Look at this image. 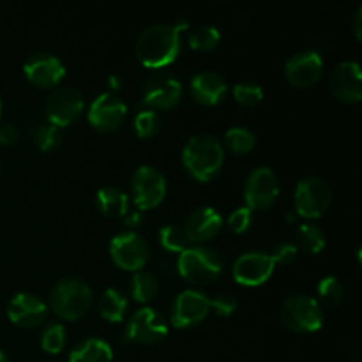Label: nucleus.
<instances>
[{"mask_svg": "<svg viewBox=\"0 0 362 362\" xmlns=\"http://www.w3.org/2000/svg\"><path fill=\"white\" fill-rule=\"evenodd\" d=\"M233 98L244 106H255L262 101L264 98V90H262L260 85L257 81L244 80L233 87Z\"/></svg>", "mask_w": 362, "mask_h": 362, "instance_id": "33", "label": "nucleus"}, {"mask_svg": "<svg viewBox=\"0 0 362 362\" xmlns=\"http://www.w3.org/2000/svg\"><path fill=\"white\" fill-rule=\"evenodd\" d=\"M168 334V325L165 318L152 308H141L134 311L133 317L129 318L126 325V339L129 341L145 343V345H154L161 341Z\"/></svg>", "mask_w": 362, "mask_h": 362, "instance_id": "13", "label": "nucleus"}, {"mask_svg": "<svg viewBox=\"0 0 362 362\" xmlns=\"http://www.w3.org/2000/svg\"><path fill=\"white\" fill-rule=\"evenodd\" d=\"M271 255L264 251H246L233 264V278L246 286H258L267 281L274 271Z\"/></svg>", "mask_w": 362, "mask_h": 362, "instance_id": "15", "label": "nucleus"}, {"mask_svg": "<svg viewBox=\"0 0 362 362\" xmlns=\"http://www.w3.org/2000/svg\"><path fill=\"white\" fill-rule=\"evenodd\" d=\"M28 131H30L34 144L45 152L55 151L62 144V131H60V127L53 126L49 122H35L32 124Z\"/></svg>", "mask_w": 362, "mask_h": 362, "instance_id": "26", "label": "nucleus"}, {"mask_svg": "<svg viewBox=\"0 0 362 362\" xmlns=\"http://www.w3.org/2000/svg\"><path fill=\"white\" fill-rule=\"evenodd\" d=\"M211 299L200 290H182L170 306V320L175 327H193L207 318Z\"/></svg>", "mask_w": 362, "mask_h": 362, "instance_id": "11", "label": "nucleus"}, {"mask_svg": "<svg viewBox=\"0 0 362 362\" xmlns=\"http://www.w3.org/2000/svg\"><path fill=\"white\" fill-rule=\"evenodd\" d=\"M219 39H221V32L214 25H198L189 34V46L200 52H207L219 45Z\"/></svg>", "mask_w": 362, "mask_h": 362, "instance_id": "29", "label": "nucleus"}, {"mask_svg": "<svg viewBox=\"0 0 362 362\" xmlns=\"http://www.w3.org/2000/svg\"><path fill=\"white\" fill-rule=\"evenodd\" d=\"M279 194V179L274 170L269 166H257L253 172L247 175L244 184V198H246V207L253 209H267L274 204Z\"/></svg>", "mask_w": 362, "mask_h": 362, "instance_id": "12", "label": "nucleus"}, {"mask_svg": "<svg viewBox=\"0 0 362 362\" xmlns=\"http://www.w3.org/2000/svg\"><path fill=\"white\" fill-rule=\"evenodd\" d=\"M48 313V306L39 296L30 292H20L11 299L7 317L20 327H35L42 324Z\"/></svg>", "mask_w": 362, "mask_h": 362, "instance_id": "19", "label": "nucleus"}, {"mask_svg": "<svg viewBox=\"0 0 362 362\" xmlns=\"http://www.w3.org/2000/svg\"><path fill=\"white\" fill-rule=\"evenodd\" d=\"M131 296L138 303H148L158 296L159 283L152 272L148 271H136L131 278Z\"/></svg>", "mask_w": 362, "mask_h": 362, "instance_id": "27", "label": "nucleus"}, {"mask_svg": "<svg viewBox=\"0 0 362 362\" xmlns=\"http://www.w3.org/2000/svg\"><path fill=\"white\" fill-rule=\"evenodd\" d=\"M0 168H2V163H0Z\"/></svg>", "mask_w": 362, "mask_h": 362, "instance_id": "44", "label": "nucleus"}, {"mask_svg": "<svg viewBox=\"0 0 362 362\" xmlns=\"http://www.w3.org/2000/svg\"><path fill=\"white\" fill-rule=\"evenodd\" d=\"M144 221V216H141V212H129V214H126V225L127 226H136L140 225V223Z\"/></svg>", "mask_w": 362, "mask_h": 362, "instance_id": "39", "label": "nucleus"}, {"mask_svg": "<svg viewBox=\"0 0 362 362\" xmlns=\"http://www.w3.org/2000/svg\"><path fill=\"white\" fill-rule=\"evenodd\" d=\"M317 292L322 303L331 308L338 306L343 300V296H345V288H343L341 281L336 276H325V278H322L318 281Z\"/></svg>", "mask_w": 362, "mask_h": 362, "instance_id": "30", "label": "nucleus"}, {"mask_svg": "<svg viewBox=\"0 0 362 362\" xmlns=\"http://www.w3.org/2000/svg\"><path fill=\"white\" fill-rule=\"evenodd\" d=\"M180 28L175 23H152L136 39V57L144 66L159 69L177 59L180 52Z\"/></svg>", "mask_w": 362, "mask_h": 362, "instance_id": "1", "label": "nucleus"}, {"mask_svg": "<svg viewBox=\"0 0 362 362\" xmlns=\"http://www.w3.org/2000/svg\"><path fill=\"white\" fill-rule=\"evenodd\" d=\"M361 18H362V6L357 7L356 14H354V32H356V37L361 39Z\"/></svg>", "mask_w": 362, "mask_h": 362, "instance_id": "40", "label": "nucleus"}, {"mask_svg": "<svg viewBox=\"0 0 362 362\" xmlns=\"http://www.w3.org/2000/svg\"><path fill=\"white\" fill-rule=\"evenodd\" d=\"M83 106L85 99L80 88L71 87V85H60V87L53 88L46 99V119L53 126L66 127L81 115Z\"/></svg>", "mask_w": 362, "mask_h": 362, "instance_id": "7", "label": "nucleus"}, {"mask_svg": "<svg viewBox=\"0 0 362 362\" xmlns=\"http://www.w3.org/2000/svg\"><path fill=\"white\" fill-rule=\"evenodd\" d=\"M297 253H299V250H297L296 244L293 243H279V244H276L274 250H272L271 258L274 264L288 265L296 260Z\"/></svg>", "mask_w": 362, "mask_h": 362, "instance_id": "36", "label": "nucleus"}, {"mask_svg": "<svg viewBox=\"0 0 362 362\" xmlns=\"http://www.w3.org/2000/svg\"><path fill=\"white\" fill-rule=\"evenodd\" d=\"M23 71L28 80L39 87H53L66 74V66L57 55L48 52L32 53L23 64Z\"/></svg>", "mask_w": 362, "mask_h": 362, "instance_id": "18", "label": "nucleus"}, {"mask_svg": "<svg viewBox=\"0 0 362 362\" xmlns=\"http://www.w3.org/2000/svg\"><path fill=\"white\" fill-rule=\"evenodd\" d=\"M225 144L235 154H246L257 145V134L244 126H233L225 133Z\"/></svg>", "mask_w": 362, "mask_h": 362, "instance_id": "28", "label": "nucleus"}, {"mask_svg": "<svg viewBox=\"0 0 362 362\" xmlns=\"http://www.w3.org/2000/svg\"><path fill=\"white\" fill-rule=\"evenodd\" d=\"M0 362H9V359H7L6 352L4 350H0Z\"/></svg>", "mask_w": 362, "mask_h": 362, "instance_id": "42", "label": "nucleus"}, {"mask_svg": "<svg viewBox=\"0 0 362 362\" xmlns=\"http://www.w3.org/2000/svg\"><path fill=\"white\" fill-rule=\"evenodd\" d=\"M18 136H20V131L14 124L0 122V144L11 145L18 140Z\"/></svg>", "mask_w": 362, "mask_h": 362, "instance_id": "38", "label": "nucleus"}, {"mask_svg": "<svg viewBox=\"0 0 362 362\" xmlns=\"http://www.w3.org/2000/svg\"><path fill=\"white\" fill-rule=\"evenodd\" d=\"M108 83H110V87H112V88H120V87H122L124 80H122V76H120V74H112V76L108 78Z\"/></svg>", "mask_w": 362, "mask_h": 362, "instance_id": "41", "label": "nucleus"}, {"mask_svg": "<svg viewBox=\"0 0 362 362\" xmlns=\"http://www.w3.org/2000/svg\"><path fill=\"white\" fill-rule=\"evenodd\" d=\"M0 115H2V101H0Z\"/></svg>", "mask_w": 362, "mask_h": 362, "instance_id": "43", "label": "nucleus"}, {"mask_svg": "<svg viewBox=\"0 0 362 362\" xmlns=\"http://www.w3.org/2000/svg\"><path fill=\"white\" fill-rule=\"evenodd\" d=\"M225 161L223 145L214 134L198 133L186 141L182 151V163L187 172L198 180H211L218 175Z\"/></svg>", "mask_w": 362, "mask_h": 362, "instance_id": "2", "label": "nucleus"}, {"mask_svg": "<svg viewBox=\"0 0 362 362\" xmlns=\"http://www.w3.org/2000/svg\"><path fill=\"white\" fill-rule=\"evenodd\" d=\"M95 204H98L99 211L110 218H122L127 214V207H129L127 194L117 186L99 187L98 194H95Z\"/></svg>", "mask_w": 362, "mask_h": 362, "instance_id": "23", "label": "nucleus"}, {"mask_svg": "<svg viewBox=\"0 0 362 362\" xmlns=\"http://www.w3.org/2000/svg\"><path fill=\"white\" fill-rule=\"evenodd\" d=\"M131 193L141 211L161 204L166 194V179L161 170L152 165L138 166L131 177Z\"/></svg>", "mask_w": 362, "mask_h": 362, "instance_id": "9", "label": "nucleus"}, {"mask_svg": "<svg viewBox=\"0 0 362 362\" xmlns=\"http://www.w3.org/2000/svg\"><path fill=\"white\" fill-rule=\"evenodd\" d=\"M177 272L193 285H207L218 279L223 271V260L212 247L193 246L179 253Z\"/></svg>", "mask_w": 362, "mask_h": 362, "instance_id": "4", "label": "nucleus"}, {"mask_svg": "<svg viewBox=\"0 0 362 362\" xmlns=\"http://www.w3.org/2000/svg\"><path fill=\"white\" fill-rule=\"evenodd\" d=\"M159 243L165 250L172 251V253H182L184 250L189 247V240H187L186 233L177 225L163 226L159 230Z\"/></svg>", "mask_w": 362, "mask_h": 362, "instance_id": "31", "label": "nucleus"}, {"mask_svg": "<svg viewBox=\"0 0 362 362\" xmlns=\"http://www.w3.org/2000/svg\"><path fill=\"white\" fill-rule=\"evenodd\" d=\"M324 71V59L315 49H303L290 57L285 64V74L296 87L304 88L317 83Z\"/></svg>", "mask_w": 362, "mask_h": 362, "instance_id": "16", "label": "nucleus"}, {"mask_svg": "<svg viewBox=\"0 0 362 362\" xmlns=\"http://www.w3.org/2000/svg\"><path fill=\"white\" fill-rule=\"evenodd\" d=\"M127 106L115 92H103L88 106V122L103 133L115 131L122 124Z\"/></svg>", "mask_w": 362, "mask_h": 362, "instance_id": "14", "label": "nucleus"}, {"mask_svg": "<svg viewBox=\"0 0 362 362\" xmlns=\"http://www.w3.org/2000/svg\"><path fill=\"white\" fill-rule=\"evenodd\" d=\"M221 225L223 218L214 207H198L187 216L182 230L189 243L200 244L218 235Z\"/></svg>", "mask_w": 362, "mask_h": 362, "instance_id": "20", "label": "nucleus"}, {"mask_svg": "<svg viewBox=\"0 0 362 362\" xmlns=\"http://www.w3.org/2000/svg\"><path fill=\"white\" fill-rule=\"evenodd\" d=\"M332 95L341 103H359L362 98L361 66L356 60H343L332 69L329 81Z\"/></svg>", "mask_w": 362, "mask_h": 362, "instance_id": "17", "label": "nucleus"}, {"mask_svg": "<svg viewBox=\"0 0 362 362\" xmlns=\"http://www.w3.org/2000/svg\"><path fill=\"white\" fill-rule=\"evenodd\" d=\"M66 327L59 322H52L41 332V346L48 354H59L66 345Z\"/></svg>", "mask_w": 362, "mask_h": 362, "instance_id": "32", "label": "nucleus"}, {"mask_svg": "<svg viewBox=\"0 0 362 362\" xmlns=\"http://www.w3.org/2000/svg\"><path fill=\"white\" fill-rule=\"evenodd\" d=\"M161 126V119L154 110H141L136 117H134V131L140 138H151L154 136Z\"/></svg>", "mask_w": 362, "mask_h": 362, "instance_id": "34", "label": "nucleus"}, {"mask_svg": "<svg viewBox=\"0 0 362 362\" xmlns=\"http://www.w3.org/2000/svg\"><path fill=\"white\" fill-rule=\"evenodd\" d=\"M293 239H296L293 244H296L297 250H303L310 255L320 253L327 243L325 232L315 223H303V225L297 226Z\"/></svg>", "mask_w": 362, "mask_h": 362, "instance_id": "24", "label": "nucleus"}, {"mask_svg": "<svg viewBox=\"0 0 362 362\" xmlns=\"http://www.w3.org/2000/svg\"><path fill=\"white\" fill-rule=\"evenodd\" d=\"M281 320L296 332H315L324 325V311L315 297L296 293L283 300Z\"/></svg>", "mask_w": 362, "mask_h": 362, "instance_id": "5", "label": "nucleus"}, {"mask_svg": "<svg viewBox=\"0 0 362 362\" xmlns=\"http://www.w3.org/2000/svg\"><path fill=\"white\" fill-rule=\"evenodd\" d=\"M293 202H296V211L300 216H304V218H320L331 207V186L322 177H304L297 182Z\"/></svg>", "mask_w": 362, "mask_h": 362, "instance_id": "6", "label": "nucleus"}, {"mask_svg": "<svg viewBox=\"0 0 362 362\" xmlns=\"http://www.w3.org/2000/svg\"><path fill=\"white\" fill-rule=\"evenodd\" d=\"M113 350L105 339L87 338L69 354V362H112Z\"/></svg>", "mask_w": 362, "mask_h": 362, "instance_id": "22", "label": "nucleus"}, {"mask_svg": "<svg viewBox=\"0 0 362 362\" xmlns=\"http://www.w3.org/2000/svg\"><path fill=\"white\" fill-rule=\"evenodd\" d=\"M253 221V211L250 207H239L228 216V225L233 232L243 233L246 232Z\"/></svg>", "mask_w": 362, "mask_h": 362, "instance_id": "35", "label": "nucleus"}, {"mask_svg": "<svg viewBox=\"0 0 362 362\" xmlns=\"http://www.w3.org/2000/svg\"><path fill=\"white\" fill-rule=\"evenodd\" d=\"M211 308L219 315V317H228L237 310V299L228 292H223L211 299Z\"/></svg>", "mask_w": 362, "mask_h": 362, "instance_id": "37", "label": "nucleus"}, {"mask_svg": "<svg viewBox=\"0 0 362 362\" xmlns=\"http://www.w3.org/2000/svg\"><path fill=\"white\" fill-rule=\"evenodd\" d=\"M127 310V299L117 288H106L99 297V311L110 322H122Z\"/></svg>", "mask_w": 362, "mask_h": 362, "instance_id": "25", "label": "nucleus"}, {"mask_svg": "<svg viewBox=\"0 0 362 362\" xmlns=\"http://www.w3.org/2000/svg\"><path fill=\"white\" fill-rule=\"evenodd\" d=\"M182 98V81L172 73L158 71L151 74L144 85L141 105L154 108H173Z\"/></svg>", "mask_w": 362, "mask_h": 362, "instance_id": "10", "label": "nucleus"}, {"mask_svg": "<svg viewBox=\"0 0 362 362\" xmlns=\"http://www.w3.org/2000/svg\"><path fill=\"white\" fill-rule=\"evenodd\" d=\"M49 304L55 315L64 320H78L90 308L92 290L85 279L78 276H66L53 285L49 292Z\"/></svg>", "mask_w": 362, "mask_h": 362, "instance_id": "3", "label": "nucleus"}, {"mask_svg": "<svg viewBox=\"0 0 362 362\" xmlns=\"http://www.w3.org/2000/svg\"><path fill=\"white\" fill-rule=\"evenodd\" d=\"M48 362H53V361H48Z\"/></svg>", "mask_w": 362, "mask_h": 362, "instance_id": "45", "label": "nucleus"}, {"mask_svg": "<svg viewBox=\"0 0 362 362\" xmlns=\"http://www.w3.org/2000/svg\"><path fill=\"white\" fill-rule=\"evenodd\" d=\"M110 255L119 267L126 271H140L151 258V246L138 232L117 233L110 243Z\"/></svg>", "mask_w": 362, "mask_h": 362, "instance_id": "8", "label": "nucleus"}, {"mask_svg": "<svg viewBox=\"0 0 362 362\" xmlns=\"http://www.w3.org/2000/svg\"><path fill=\"white\" fill-rule=\"evenodd\" d=\"M228 92V83L216 71H200L191 78V94L200 105H218Z\"/></svg>", "mask_w": 362, "mask_h": 362, "instance_id": "21", "label": "nucleus"}]
</instances>
